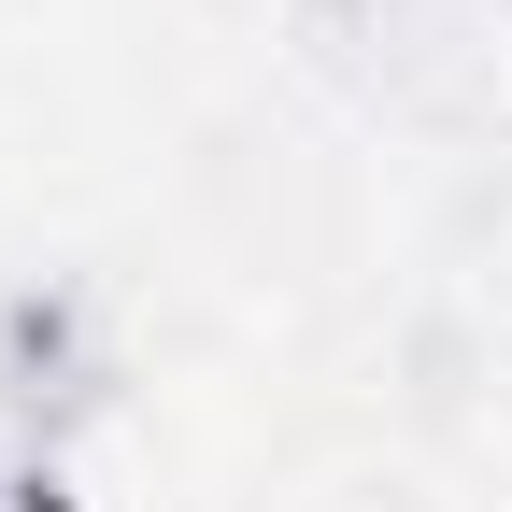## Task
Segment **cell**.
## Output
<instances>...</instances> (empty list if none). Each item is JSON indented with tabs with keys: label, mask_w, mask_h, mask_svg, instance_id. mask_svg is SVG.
I'll return each mask as SVG.
<instances>
[{
	"label": "cell",
	"mask_w": 512,
	"mask_h": 512,
	"mask_svg": "<svg viewBox=\"0 0 512 512\" xmlns=\"http://www.w3.org/2000/svg\"><path fill=\"white\" fill-rule=\"evenodd\" d=\"M0 512H72V498H57V470H0Z\"/></svg>",
	"instance_id": "6da1fadb"
}]
</instances>
